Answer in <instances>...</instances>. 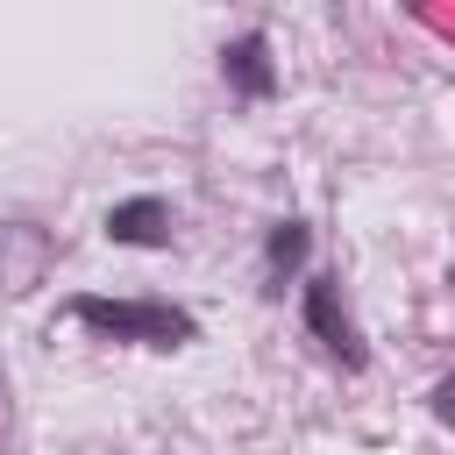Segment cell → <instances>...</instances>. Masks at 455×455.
Segmentation results:
<instances>
[{
    "label": "cell",
    "instance_id": "cell-6",
    "mask_svg": "<svg viewBox=\"0 0 455 455\" xmlns=\"http://www.w3.org/2000/svg\"><path fill=\"white\" fill-rule=\"evenodd\" d=\"M427 405H434V419H441V427H455V370L434 384V398H427Z\"/></svg>",
    "mask_w": 455,
    "mask_h": 455
},
{
    "label": "cell",
    "instance_id": "cell-1",
    "mask_svg": "<svg viewBox=\"0 0 455 455\" xmlns=\"http://www.w3.org/2000/svg\"><path fill=\"white\" fill-rule=\"evenodd\" d=\"M71 320L92 327L100 341H135V348H185V341H199V320L185 306H171V299H100V291H78Z\"/></svg>",
    "mask_w": 455,
    "mask_h": 455
},
{
    "label": "cell",
    "instance_id": "cell-3",
    "mask_svg": "<svg viewBox=\"0 0 455 455\" xmlns=\"http://www.w3.org/2000/svg\"><path fill=\"white\" fill-rule=\"evenodd\" d=\"M220 78L242 92V100H270L277 92V64H270V36L263 28H242L235 43H220Z\"/></svg>",
    "mask_w": 455,
    "mask_h": 455
},
{
    "label": "cell",
    "instance_id": "cell-2",
    "mask_svg": "<svg viewBox=\"0 0 455 455\" xmlns=\"http://www.w3.org/2000/svg\"><path fill=\"white\" fill-rule=\"evenodd\" d=\"M299 320H306V334L341 363V370H363L370 363V348H363V334H355V320H348V306H341V277H306V291H299Z\"/></svg>",
    "mask_w": 455,
    "mask_h": 455
},
{
    "label": "cell",
    "instance_id": "cell-5",
    "mask_svg": "<svg viewBox=\"0 0 455 455\" xmlns=\"http://www.w3.org/2000/svg\"><path fill=\"white\" fill-rule=\"evenodd\" d=\"M306 249H313V228L306 220H277L263 235V291H284V277L306 263Z\"/></svg>",
    "mask_w": 455,
    "mask_h": 455
},
{
    "label": "cell",
    "instance_id": "cell-4",
    "mask_svg": "<svg viewBox=\"0 0 455 455\" xmlns=\"http://www.w3.org/2000/svg\"><path fill=\"white\" fill-rule=\"evenodd\" d=\"M107 242H121V249H171V206L156 192H135V199L107 206Z\"/></svg>",
    "mask_w": 455,
    "mask_h": 455
}]
</instances>
